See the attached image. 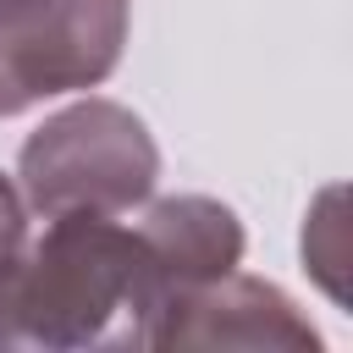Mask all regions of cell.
Here are the masks:
<instances>
[{
    "label": "cell",
    "mask_w": 353,
    "mask_h": 353,
    "mask_svg": "<svg viewBox=\"0 0 353 353\" xmlns=\"http://www.w3.org/2000/svg\"><path fill=\"white\" fill-rule=\"evenodd\" d=\"M160 182V143L121 99H77L44 116L17 149L28 215H127Z\"/></svg>",
    "instance_id": "2"
},
{
    "label": "cell",
    "mask_w": 353,
    "mask_h": 353,
    "mask_svg": "<svg viewBox=\"0 0 353 353\" xmlns=\"http://www.w3.org/2000/svg\"><path fill=\"white\" fill-rule=\"evenodd\" d=\"M22 243H28V204L17 193V176L0 171V270L22 254Z\"/></svg>",
    "instance_id": "6"
},
{
    "label": "cell",
    "mask_w": 353,
    "mask_h": 353,
    "mask_svg": "<svg viewBox=\"0 0 353 353\" xmlns=\"http://www.w3.org/2000/svg\"><path fill=\"white\" fill-rule=\"evenodd\" d=\"M331 204H336V188L320 199V210H314L309 226H303V259H309V270L320 276V287L342 303V221L331 215Z\"/></svg>",
    "instance_id": "5"
},
{
    "label": "cell",
    "mask_w": 353,
    "mask_h": 353,
    "mask_svg": "<svg viewBox=\"0 0 353 353\" xmlns=\"http://www.w3.org/2000/svg\"><path fill=\"white\" fill-rule=\"evenodd\" d=\"M149 347H276V353H320V331L309 314L265 276L226 270L215 281L188 287L160 320Z\"/></svg>",
    "instance_id": "4"
},
{
    "label": "cell",
    "mask_w": 353,
    "mask_h": 353,
    "mask_svg": "<svg viewBox=\"0 0 353 353\" xmlns=\"http://www.w3.org/2000/svg\"><path fill=\"white\" fill-rule=\"evenodd\" d=\"M127 33L132 0H0V121L99 88Z\"/></svg>",
    "instance_id": "3"
},
{
    "label": "cell",
    "mask_w": 353,
    "mask_h": 353,
    "mask_svg": "<svg viewBox=\"0 0 353 353\" xmlns=\"http://www.w3.org/2000/svg\"><path fill=\"white\" fill-rule=\"evenodd\" d=\"M243 221L210 193L143 199L127 215H50L0 270V353L149 347L154 320L243 265Z\"/></svg>",
    "instance_id": "1"
}]
</instances>
